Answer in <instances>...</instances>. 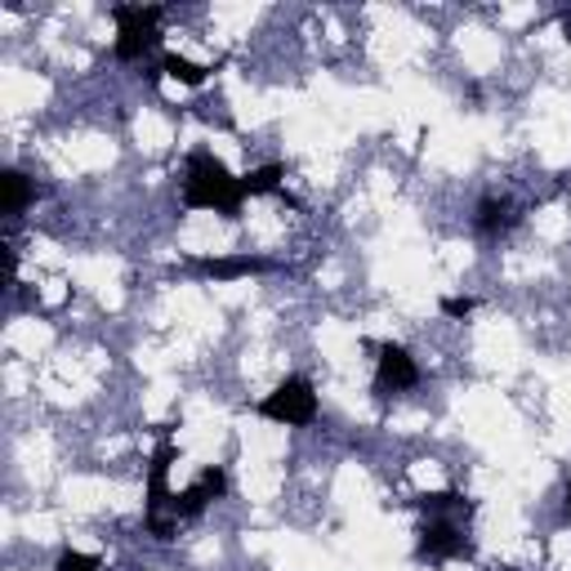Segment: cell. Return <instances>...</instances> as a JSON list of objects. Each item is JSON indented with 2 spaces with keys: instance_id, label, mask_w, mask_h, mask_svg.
Listing matches in <instances>:
<instances>
[{
  "instance_id": "cell-10",
  "label": "cell",
  "mask_w": 571,
  "mask_h": 571,
  "mask_svg": "<svg viewBox=\"0 0 571 571\" xmlns=\"http://www.w3.org/2000/svg\"><path fill=\"white\" fill-rule=\"evenodd\" d=\"M415 509L424 518H469L473 513V504L460 491H420L415 495Z\"/></svg>"
},
{
  "instance_id": "cell-3",
  "label": "cell",
  "mask_w": 571,
  "mask_h": 571,
  "mask_svg": "<svg viewBox=\"0 0 571 571\" xmlns=\"http://www.w3.org/2000/svg\"><path fill=\"white\" fill-rule=\"evenodd\" d=\"M174 442H170V433L161 429V442H157V451H152V460H148V531L166 544V540H174L179 535V522L166 513L170 509V500H174V491H170V464H174Z\"/></svg>"
},
{
  "instance_id": "cell-11",
  "label": "cell",
  "mask_w": 571,
  "mask_h": 571,
  "mask_svg": "<svg viewBox=\"0 0 571 571\" xmlns=\"http://www.w3.org/2000/svg\"><path fill=\"white\" fill-rule=\"evenodd\" d=\"M6 219H19L28 206H32V197H37V188H32V179L23 174V170H6Z\"/></svg>"
},
{
  "instance_id": "cell-8",
  "label": "cell",
  "mask_w": 571,
  "mask_h": 571,
  "mask_svg": "<svg viewBox=\"0 0 571 571\" xmlns=\"http://www.w3.org/2000/svg\"><path fill=\"white\" fill-rule=\"evenodd\" d=\"M192 268H197L201 277L232 281V277H250V272H272L277 263H268V259H250V254H228V259H197Z\"/></svg>"
},
{
  "instance_id": "cell-2",
  "label": "cell",
  "mask_w": 571,
  "mask_h": 571,
  "mask_svg": "<svg viewBox=\"0 0 571 571\" xmlns=\"http://www.w3.org/2000/svg\"><path fill=\"white\" fill-rule=\"evenodd\" d=\"M161 6H112V23H117V46L112 54L121 63H143L157 46H161Z\"/></svg>"
},
{
  "instance_id": "cell-16",
  "label": "cell",
  "mask_w": 571,
  "mask_h": 571,
  "mask_svg": "<svg viewBox=\"0 0 571 571\" xmlns=\"http://www.w3.org/2000/svg\"><path fill=\"white\" fill-rule=\"evenodd\" d=\"M567 518H571V478H567Z\"/></svg>"
},
{
  "instance_id": "cell-7",
  "label": "cell",
  "mask_w": 571,
  "mask_h": 571,
  "mask_svg": "<svg viewBox=\"0 0 571 571\" xmlns=\"http://www.w3.org/2000/svg\"><path fill=\"white\" fill-rule=\"evenodd\" d=\"M223 491H228V473H223L219 464H210V469H201V473H197V482H192V487L174 491V500H170V518H174V522H188V518L206 513V509H210V500H219Z\"/></svg>"
},
{
  "instance_id": "cell-12",
  "label": "cell",
  "mask_w": 571,
  "mask_h": 571,
  "mask_svg": "<svg viewBox=\"0 0 571 571\" xmlns=\"http://www.w3.org/2000/svg\"><path fill=\"white\" fill-rule=\"evenodd\" d=\"M161 72L174 77V81L188 86V90H201L214 68H201V63H192V59H183V54H161Z\"/></svg>"
},
{
  "instance_id": "cell-5",
  "label": "cell",
  "mask_w": 571,
  "mask_h": 571,
  "mask_svg": "<svg viewBox=\"0 0 571 571\" xmlns=\"http://www.w3.org/2000/svg\"><path fill=\"white\" fill-rule=\"evenodd\" d=\"M415 558L420 562H451V558H473V540L460 518H424L415 531Z\"/></svg>"
},
{
  "instance_id": "cell-4",
  "label": "cell",
  "mask_w": 571,
  "mask_h": 571,
  "mask_svg": "<svg viewBox=\"0 0 571 571\" xmlns=\"http://www.w3.org/2000/svg\"><path fill=\"white\" fill-rule=\"evenodd\" d=\"M254 411H259L263 420H272V424L304 429V424L318 420V389H313V380H304V375H286Z\"/></svg>"
},
{
  "instance_id": "cell-9",
  "label": "cell",
  "mask_w": 571,
  "mask_h": 571,
  "mask_svg": "<svg viewBox=\"0 0 571 571\" xmlns=\"http://www.w3.org/2000/svg\"><path fill=\"white\" fill-rule=\"evenodd\" d=\"M473 223H478V232H482V237H500V232H509V228L518 223V210H513L504 197H482V201H478Z\"/></svg>"
},
{
  "instance_id": "cell-14",
  "label": "cell",
  "mask_w": 571,
  "mask_h": 571,
  "mask_svg": "<svg viewBox=\"0 0 571 571\" xmlns=\"http://www.w3.org/2000/svg\"><path fill=\"white\" fill-rule=\"evenodd\" d=\"M54 571H99V558L94 553H81V549H63Z\"/></svg>"
},
{
  "instance_id": "cell-6",
  "label": "cell",
  "mask_w": 571,
  "mask_h": 571,
  "mask_svg": "<svg viewBox=\"0 0 571 571\" xmlns=\"http://www.w3.org/2000/svg\"><path fill=\"white\" fill-rule=\"evenodd\" d=\"M420 384V367L402 344H375V398L389 402L393 393H407Z\"/></svg>"
},
{
  "instance_id": "cell-13",
  "label": "cell",
  "mask_w": 571,
  "mask_h": 571,
  "mask_svg": "<svg viewBox=\"0 0 571 571\" xmlns=\"http://www.w3.org/2000/svg\"><path fill=\"white\" fill-rule=\"evenodd\" d=\"M281 179H286V166L268 161V166L241 174V192H246V201H250V197H272V192H281Z\"/></svg>"
},
{
  "instance_id": "cell-15",
  "label": "cell",
  "mask_w": 571,
  "mask_h": 571,
  "mask_svg": "<svg viewBox=\"0 0 571 571\" xmlns=\"http://www.w3.org/2000/svg\"><path fill=\"white\" fill-rule=\"evenodd\" d=\"M438 309H442V318L464 322V318L478 309V300H473V295H442V304H438Z\"/></svg>"
},
{
  "instance_id": "cell-1",
  "label": "cell",
  "mask_w": 571,
  "mask_h": 571,
  "mask_svg": "<svg viewBox=\"0 0 571 571\" xmlns=\"http://www.w3.org/2000/svg\"><path fill=\"white\" fill-rule=\"evenodd\" d=\"M183 206L188 210H214L223 219H237L241 206H246V192H241V179L214 152L197 148L183 161Z\"/></svg>"
}]
</instances>
